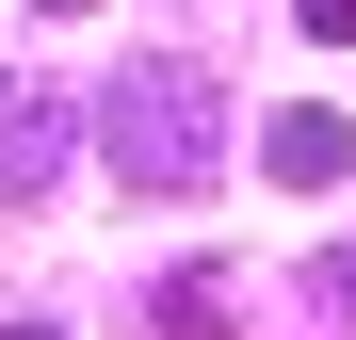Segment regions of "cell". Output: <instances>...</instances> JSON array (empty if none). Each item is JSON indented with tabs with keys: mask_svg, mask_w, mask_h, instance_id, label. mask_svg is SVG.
I'll use <instances>...</instances> for the list:
<instances>
[{
	"mask_svg": "<svg viewBox=\"0 0 356 340\" xmlns=\"http://www.w3.org/2000/svg\"><path fill=\"white\" fill-rule=\"evenodd\" d=\"M97 146H113L130 195H195V179H227V81L195 65V49H146V65H113Z\"/></svg>",
	"mask_w": 356,
	"mask_h": 340,
	"instance_id": "1",
	"label": "cell"
},
{
	"mask_svg": "<svg viewBox=\"0 0 356 340\" xmlns=\"http://www.w3.org/2000/svg\"><path fill=\"white\" fill-rule=\"evenodd\" d=\"M65 146H97V113H81L65 81L0 65V195H49V179H65Z\"/></svg>",
	"mask_w": 356,
	"mask_h": 340,
	"instance_id": "2",
	"label": "cell"
},
{
	"mask_svg": "<svg viewBox=\"0 0 356 340\" xmlns=\"http://www.w3.org/2000/svg\"><path fill=\"white\" fill-rule=\"evenodd\" d=\"M227 292H243L227 259H178L162 292H146V324H162V340H227Z\"/></svg>",
	"mask_w": 356,
	"mask_h": 340,
	"instance_id": "3",
	"label": "cell"
},
{
	"mask_svg": "<svg viewBox=\"0 0 356 340\" xmlns=\"http://www.w3.org/2000/svg\"><path fill=\"white\" fill-rule=\"evenodd\" d=\"M259 146H275V179H291V195H324L340 162H356V130H340V113H275Z\"/></svg>",
	"mask_w": 356,
	"mask_h": 340,
	"instance_id": "4",
	"label": "cell"
},
{
	"mask_svg": "<svg viewBox=\"0 0 356 340\" xmlns=\"http://www.w3.org/2000/svg\"><path fill=\"white\" fill-rule=\"evenodd\" d=\"M308 308H324V324H356V243H324V259H308Z\"/></svg>",
	"mask_w": 356,
	"mask_h": 340,
	"instance_id": "5",
	"label": "cell"
},
{
	"mask_svg": "<svg viewBox=\"0 0 356 340\" xmlns=\"http://www.w3.org/2000/svg\"><path fill=\"white\" fill-rule=\"evenodd\" d=\"M308 49H356V0H308Z\"/></svg>",
	"mask_w": 356,
	"mask_h": 340,
	"instance_id": "6",
	"label": "cell"
},
{
	"mask_svg": "<svg viewBox=\"0 0 356 340\" xmlns=\"http://www.w3.org/2000/svg\"><path fill=\"white\" fill-rule=\"evenodd\" d=\"M0 340H65V324H0Z\"/></svg>",
	"mask_w": 356,
	"mask_h": 340,
	"instance_id": "7",
	"label": "cell"
},
{
	"mask_svg": "<svg viewBox=\"0 0 356 340\" xmlns=\"http://www.w3.org/2000/svg\"><path fill=\"white\" fill-rule=\"evenodd\" d=\"M33 17H81V0H33Z\"/></svg>",
	"mask_w": 356,
	"mask_h": 340,
	"instance_id": "8",
	"label": "cell"
}]
</instances>
